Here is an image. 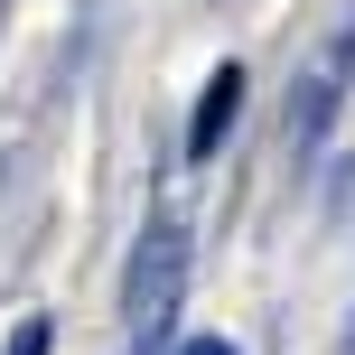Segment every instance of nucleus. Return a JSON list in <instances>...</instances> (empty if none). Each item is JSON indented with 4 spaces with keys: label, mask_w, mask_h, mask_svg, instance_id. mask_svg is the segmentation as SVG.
<instances>
[{
    "label": "nucleus",
    "mask_w": 355,
    "mask_h": 355,
    "mask_svg": "<svg viewBox=\"0 0 355 355\" xmlns=\"http://www.w3.org/2000/svg\"><path fill=\"white\" fill-rule=\"evenodd\" d=\"M187 225L178 215H159V225L131 243V271H122V327H131V355H150L168 337V318H178V300H187Z\"/></svg>",
    "instance_id": "f257e3e1"
},
{
    "label": "nucleus",
    "mask_w": 355,
    "mask_h": 355,
    "mask_svg": "<svg viewBox=\"0 0 355 355\" xmlns=\"http://www.w3.org/2000/svg\"><path fill=\"white\" fill-rule=\"evenodd\" d=\"M346 103H355V10H346L337 28L318 37V56H309L300 94H290V122H281V150H290V159H318V150H327V131L346 122Z\"/></svg>",
    "instance_id": "f03ea898"
},
{
    "label": "nucleus",
    "mask_w": 355,
    "mask_h": 355,
    "mask_svg": "<svg viewBox=\"0 0 355 355\" xmlns=\"http://www.w3.org/2000/svg\"><path fill=\"white\" fill-rule=\"evenodd\" d=\"M234 112H243V66H215V75H206V94H196V112H187V159H196V168L225 150Z\"/></svg>",
    "instance_id": "7ed1b4c3"
},
{
    "label": "nucleus",
    "mask_w": 355,
    "mask_h": 355,
    "mask_svg": "<svg viewBox=\"0 0 355 355\" xmlns=\"http://www.w3.org/2000/svg\"><path fill=\"white\" fill-rule=\"evenodd\" d=\"M47 337H56V318H19V337L0 346V355H47Z\"/></svg>",
    "instance_id": "20e7f679"
},
{
    "label": "nucleus",
    "mask_w": 355,
    "mask_h": 355,
    "mask_svg": "<svg viewBox=\"0 0 355 355\" xmlns=\"http://www.w3.org/2000/svg\"><path fill=\"white\" fill-rule=\"evenodd\" d=\"M178 355H234L225 337H187V346H178Z\"/></svg>",
    "instance_id": "39448f33"
},
{
    "label": "nucleus",
    "mask_w": 355,
    "mask_h": 355,
    "mask_svg": "<svg viewBox=\"0 0 355 355\" xmlns=\"http://www.w3.org/2000/svg\"><path fill=\"white\" fill-rule=\"evenodd\" d=\"M346 355H355V327H346Z\"/></svg>",
    "instance_id": "423d86ee"
}]
</instances>
